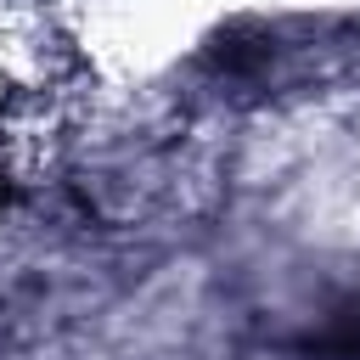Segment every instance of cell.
I'll return each mask as SVG.
<instances>
[{"mask_svg": "<svg viewBox=\"0 0 360 360\" xmlns=\"http://www.w3.org/2000/svg\"><path fill=\"white\" fill-rule=\"evenodd\" d=\"M0 197H6V186H0Z\"/></svg>", "mask_w": 360, "mask_h": 360, "instance_id": "1", "label": "cell"}]
</instances>
